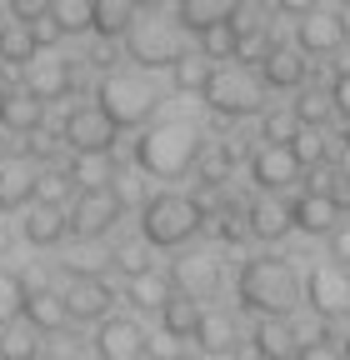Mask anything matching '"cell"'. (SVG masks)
<instances>
[{"label":"cell","mask_w":350,"mask_h":360,"mask_svg":"<svg viewBox=\"0 0 350 360\" xmlns=\"http://www.w3.org/2000/svg\"><path fill=\"white\" fill-rule=\"evenodd\" d=\"M235 295L245 310H255L260 321H285L300 300V276L295 265L280 260V255H255L240 265V281H235Z\"/></svg>","instance_id":"1"},{"label":"cell","mask_w":350,"mask_h":360,"mask_svg":"<svg viewBox=\"0 0 350 360\" xmlns=\"http://www.w3.org/2000/svg\"><path fill=\"white\" fill-rule=\"evenodd\" d=\"M200 130L190 120H155L141 130V141H136V165L155 180H181L195 155H200Z\"/></svg>","instance_id":"2"},{"label":"cell","mask_w":350,"mask_h":360,"mask_svg":"<svg viewBox=\"0 0 350 360\" xmlns=\"http://www.w3.org/2000/svg\"><path fill=\"white\" fill-rule=\"evenodd\" d=\"M160 105V90L145 70H105L101 85H96V110L115 125V130H130V125H145Z\"/></svg>","instance_id":"3"},{"label":"cell","mask_w":350,"mask_h":360,"mask_svg":"<svg viewBox=\"0 0 350 360\" xmlns=\"http://www.w3.org/2000/svg\"><path fill=\"white\" fill-rule=\"evenodd\" d=\"M200 225H205V215L181 191H155L141 200V240L150 250H181Z\"/></svg>","instance_id":"4"},{"label":"cell","mask_w":350,"mask_h":360,"mask_svg":"<svg viewBox=\"0 0 350 360\" xmlns=\"http://www.w3.org/2000/svg\"><path fill=\"white\" fill-rule=\"evenodd\" d=\"M200 101L226 115V120H245L255 115L260 105H266V85H260V75H250L245 65H215L200 85Z\"/></svg>","instance_id":"5"},{"label":"cell","mask_w":350,"mask_h":360,"mask_svg":"<svg viewBox=\"0 0 350 360\" xmlns=\"http://www.w3.org/2000/svg\"><path fill=\"white\" fill-rule=\"evenodd\" d=\"M125 56L136 60L141 70H175V60H186V30L175 20H160V15H145L125 30Z\"/></svg>","instance_id":"6"},{"label":"cell","mask_w":350,"mask_h":360,"mask_svg":"<svg viewBox=\"0 0 350 360\" xmlns=\"http://www.w3.org/2000/svg\"><path fill=\"white\" fill-rule=\"evenodd\" d=\"M305 305H311L320 321H340L350 310V270L335 265V260L311 265V276H305Z\"/></svg>","instance_id":"7"},{"label":"cell","mask_w":350,"mask_h":360,"mask_svg":"<svg viewBox=\"0 0 350 360\" xmlns=\"http://www.w3.org/2000/svg\"><path fill=\"white\" fill-rule=\"evenodd\" d=\"M120 215H125V200H120L115 191H80L75 205L65 210L70 231H75L80 240H101L105 231H115V220H120Z\"/></svg>","instance_id":"8"},{"label":"cell","mask_w":350,"mask_h":360,"mask_svg":"<svg viewBox=\"0 0 350 360\" xmlns=\"http://www.w3.org/2000/svg\"><path fill=\"white\" fill-rule=\"evenodd\" d=\"M221 260H215L210 250H181L170 265V285L175 295H186V300H210L215 290H221Z\"/></svg>","instance_id":"9"},{"label":"cell","mask_w":350,"mask_h":360,"mask_svg":"<svg viewBox=\"0 0 350 360\" xmlns=\"http://www.w3.org/2000/svg\"><path fill=\"white\" fill-rule=\"evenodd\" d=\"M60 135H65V146H70L75 155H110L120 130H115V125H110L96 105H75V110L65 115Z\"/></svg>","instance_id":"10"},{"label":"cell","mask_w":350,"mask_h":360,"mask_svg":"<svg viewBox=\"0 0 350 360\" xmlns=\"http://www.w3.org/2000/svg\"><path fill=\"white\" fill-rule=\"evenodd\" d=\"M145 330L136 321H125V315H105L96 326V355L101 360H145Z\"/></svg>","instance_id":"11"},{"label":"cell","mask_w":350,"mask_h":360,"mask_svg":"<svg viewBox=\"0 0 350 360\" xmlns=\"http://www.w3.org/2000/svg\"><path fill=\"white\" fill-rule=\"evenodd\" d=\"M345 45V20L335 11H311L305 20H295V51L300 56H330Z\"/></svg>","instance_id":"12"},{"label":"cell","mask_w":350,"mask_h":360,"mask_svg":"<svg viewBox=\"0 0 350 360\" xmlns=\"http://www.w3.org/2000/svg\"><path fill=\"white\" fill-rule=\"evenodd\" d=\"M245 11V0H175V25L186 35H205L215 25H231Z\"/></svg>","instance_id":"13"},{"label":"cell","mask_w":350,"mask_h":360,"mask_svg":"<svg viewBox=\"0 0 350 360\" xmlns=\"http://www.w3.org/2000/svg\"><path fill=\"white\" fill-rule=\"evenodd\" d=\"M70 85H75V70H70V60H30L25 65V90H30V96L40 101V105H51V101H65L70 96Z\"/></svg>","instance_id":"14"},{"label":"cell","mask_w":350,"mask_h":360,"mask_svg":"<svg viewBox=\"0 0 350 360\" xmlns=\"http://www.w3.org/2000/svg\"><path fill=\"white\" fill-rule=\"evenodd\" d=\"M110 305H115V285L105 281V276H91V281H75L70 290H65V310H70V321H105L110 315Z\"/></svg>","instance_id":"15"},{"label":"cell","mask_w":350,"mask_h":360,"mask_svg":"<svg viewBox=\"0 0 350 360\" xmlns=\"http://www.w3.org/2000/svg\"><path fill=\"white\" fill-rule=\"evenodd\" d=\"M295 175H300V160L290 155V146H260L250 155V180L260 191H285Z\"/></svg>","instance_id":"16"},{"label":"cell","mask_w":350,"mask_h":360,"mask_svg":"<svg viewBox=\"0 0 350 360\" xmlns=\"http://www.w3.org/2000/svg\"><path fill=\"white\" fill-rule=\"evenodd\" d=\"M340 205L325 195V191H305L295 205H290V225L295 231H305V236H330L335 225H340Z\"/></svg>","instance_id":"17"},{"label":"cell","mask_w":350,"mask_h":360,"mask_svg":"<svg viewBox=\"0 0 350 360\" xmlns=\"http://www.w3.org/2000/svg\"><path fill=\"white\" fill-rule=\"evenodd\" d=\"M20 321H25L35 335H56V330H65V326H70L65 295H60V290H46V285L30 290V295H25V315H20Z\"/></svg>","instance_id":"18"},{"label":"cell","mask_w":350,"mask_h":360,"mask_svg":"<svg viewBox=\"0 0 350 360\" xmlns=\"http://www.w3.org/2000/svg\"><path fill=\"white\" fill-rule=\"evenodd\" d=\"M20 236L35 245V250H46V245H60L70 236V220L60 205H30L25 220H20Z\"/></svg>","instance_id":"19"},{"label":"cell","mask_w":350,"mask_h":360,"mask_svg":"<svg viewBox=\"0 0 350 360\" xmlns=\"http://www.w3.org/2000/svg\"><path fill=\"white\" fill-rule=\"evenodd\" d=\"M235 315L231 310H200V321H195V350L200 355H226V350H235Z\"/></svg>","instance_id":"20"},{"label":"cell","mask_w":350,"mask_h":360,"mask_svg":"<svg viewBox=\"0 0 350 360\" xmlns=\"http://www.w3.org/2000/svg\"><path fill=\"white\" fill-rule=\"evenodd\" d=\"M260 85H266V90H295V85H305V56L276 45V51L260 60Z\"/></svg>","instance_id":"21"},{"label":"cell","mask_w":350,"mask_h":360,"mask_svg":"<svg viewBox=\"0 0 350 360\" xmlns=\"http://www.w3.org/2000/svg\"><path fill=\"white\" fill-rule=\"evenodd\" d=\"M245 231H250L255 240H280V236L290 231V205H280V200H271V195L250 200V205H245Z\"/></svg>","instance_id":"22"},{"label":"cell","mask_w":350,"mask_h":360,"mask_svg":"<svg viewBox=\"0 0 350 360\" xmlns=\"http://www.w3.org/2000/svg\"><path fill=\"white\" fill-rule=\"evenodd\" d=\"M0 125H6V130H15V135H35L40 125H46V105H40V101L30 96V90L20 85V90H11V96H6Z\"/></svg>","instance_id":"23"},{"label":"cell","mask_w":350,"mask_h":360,"mask_svg":"<svg viewBox=\"0 0 350 360\" xmlns=\"http://www.w3.org/2000/svg\"><path fill=\"white\" fill-rule=\"evenodd\" d=\"M65 175H70L75 191H110L115 180H120V170H115L110 155H75V160L65 165Z\"/></svg>","instance_id":"24"},{"label":"cell","mask_w":350,"mask_h":360,"mask_svg":"<svg viewBox=\"0 0 350 360\" xmlns=\"http://www.w3.org/2000/svg\"><path fill=\"white\" fill-rule=\"evenodd\" d=\"M35 205V170L25 160L0 165V210H30Z\"/></svg>","instance_id":"25"},{"label":"cell","mask_w":350,"mask_h":360,"mask_svg":"<svg viewBox=\"0 0 350 360\" xmlns=\"http://www.w3.org/2000/svg\"><path fill=\"white\" fill-rule=\"evenodd\" d=\"M130 25H136V6H130V0H91V30L96 35L115 40Z\"/></svg>","instance_id":"26"},{"label":"cell","mask_w":350,"mask_h":360,"mask_svg":"<svg viewBox=\"0 0 350 360\" xmlns=\"http://www.w3.org/2000/svg\"><path fill=\"white\" fill-rule=\"evenodd\" d=\"M195 321H200V305L186 300V295H170V300L160 305V330H165L170 340H190V335H195Z\"/></svg>","instance_id":"27"},{"label":"cell","mask_w":350,"mask_h":360,"mask_svg":"<svg viewBox=\"0 0 350 360\" xmlns=\"http://www.w3.org/2000/svg\"><path fill=\"white\" fill-rule=\"evenodd\" d=\"M40 56V45H35V35H30V25H0V65H30Z\"/></svg>","instance_id":"28"},{"label":"cell","mask_w":350,"mask_h":360,"mask_svg":"<svg viewBox=\"0 0 350 360\" xmlns=\"http://www.w3.org/2000/svg\"><path fill=\"white\" fill-rule=\"evenodd\" d=\"M150 260H155V250H150L145 240H120V245H110V265L120 270L125 281L150 276Z\"/></svg>","instance_id":"29"},{"label":"cell","mask_w":350,"mask_h":360,"mask_svg":"<svg viewBox=\"0 0 350 360\" xmlns=\"http://www.w3.org/2000/svg\"><path fill=\"white\" fill-rule=\"evenodd\" d=\"M250 340H255V355H260V360H285L295 335H290V326H285V321H260Z\"/></svg>","instance_id":"30"},{"label":"cell","mask_w":350,"mask_h":360,"mask_svg":"<svg viewBox=\"0 0 350 360\" xmlns=\"http://www.w3.org/2000/svg\"><path fill=\"white\" fill-rule=\"evenodd\" d=\"M276 51V40H271V30L266 25H245V20H235V60H266Z\"/></svg>","instance_id":"31"},{"label":"cell","mask_w":350,"mask_h":360,"mask_svg":"<svg viewBox=\"0 0 350 360\" xmlns=\"http://www.w3.org/2000/svg\"><path fill=\"white\" fill-rule=\"evenodd\" d=\"M231 165H235L231 146H200V155H195V180H200V186H221V180L231 175Z\"/></svg>","instance_id":"32"},{"label":"cell","mask_w":350,"mask_h":360,"mask_svg":"<svg viewBox=\"0 0 350 360\" xmlns=\"http://www.w3.org/2000/svg\"><path fill=\"white\" fill-rule=\"evenodd\" d=\"M25 295H30V285L15 270H0V326H15L25 315Z\"/></svg>","instance_id":"33"},{"label":"cell","mask_w":350,"mask_h":360,"mask_svg":"<svg viewBox=\"0 0 350 360\" xmlns=\"http://www.w3.org/2000/svg\"><path fill=\"white\" fill-rule=\"evenodd\" d=\"M0 360H40V340L30 326H6L0 330Z\"/></svg>","instance_id":"34"},{"label":"cell","mask_w":350,"mask_h":360,"mask_svg":"<svg viewBox=\"0 0 350 360\" xmlns=\"http://www.w3.org/2000/svg\"><path fill=\"white\" fill-rule=\"evenodd\" d=\"M290 115L300 120V130H320V125L335 115V105H330L325 90H305V96L295 101V110H290Z\"/></svg>","instance_id":"35"},{"label":"cell","mask_w":350,"mask_h":360,"mask_svg":"<svg viewBox=\"0 0 350 360\" xmlns=\"http://www.w3.org/2000/svg\"><path fill=\"white\" fill-rule=\"evenodd\" d=\"M51 20L60 25V35L91 30V0H51Z\"/></svg>","instance_id":"36"},{"label":"cell","mask_w":350,"mask_h":360,"mask_svg":"<svg viewBox=\"0 0 350 360\" xmlns=\"http://www.w3.org/2000/svg\"><path fill=\"white\" fill-rule=\"evenodd\" d=\"M70 175L65 170H40L35 175V205H60L65 210V200H70Z\"/></svg>","instance_id":"37"},{"label":"cell","mask_w":350,"mask_h":360,"mask_svg":"<svg viewBox=\"0 0 350 360\" xmlns=\"http://www.w3.org/2000/svg\"><path fill=\"white\" fill-rule=\"evenodd\" d=\"M105 265H110V250H101V245H91V240H85L80 250H70V260H65L70 281H91V276H101Z\"/></svg>","instance_id":"38"},{"label":"cell","mask_w":350,"mask_h":360,"mask_svg":"<svg viewBox=\"0 0 350 360\" xmlns=\"http://www.w3.org/2000/svg\"><path fill=\"white\" fill-rule=\"evenodd\" d=\"M290 155L300 160V170H305V165H325L330 146H325V135H320V130H295V141H290Z\"/></svg>","instance_id":"39"},{"label":"cell","mask_w":350,"mask_h":360,"mask_svg":"<svg viewBox=\"0 0 350 360\" xmlns=\"http://www.w3.org/2000/svg\"><path fill=\"white\" fill-rule=\"evenodd\" d=\"M200 56H205V60H235V20L205 30V35H200Z\"/></svg>","instance_id":"40"},{"label":"cell","mask_w":350,"mask_h":360,"mask_svg":"<svg viewBox=\"0 0 350 360\" xmlns=\"http://www.w3.org/2000/svg\"><path fill=\"white\" fill-rule=\"evenodd\" d=\"M295 130H300V120H295L290 110H276V115L260 120V141H266V146H290Z\"/></svg>","instance_id":"41"},{"label":"cell","mask_w":350,"mask_h":360,"mask_svg":"<svg viewBox=\"0 0 350 360\" xmlns=\"http://www.w3.org/2000/svg\"><path fill=\"white\" fill-rule=\"evenodd\" d=\"M130 300H136L141 310H160L170 300V285L160 276H141V281H130Z\"/></svg>","instance_id":"42"},{"label":"cell","mask_w":350,"mask_h":360,"mask_svg":"<svg viewBox=\"0 0 350 360\" xmlns=\"http://www.w3.org/2000/svg\"><path fill=\"white\" fill-rule=\"evenodd\" d=\"M205 75H210L205 56H186V60H175V90H186V96L205 85Z\"/></svg>","instance_id":"43"},{"label":"cell","mask_w":350,"mask_h":360,"mask_svg":"<svg viewBox=\"0 0 350 360\" xmlns=\"http://www.w3.org/2000/svg\"><path fill=\"white\" fill-rule=\"evenodd\" d=\"M11 15H15V25H35L51 15V0H11Z\"/></svg>","instance_id":"44"},{"label":"cell","mask_w":350,"mask_h":360,"mask_svg":"<svg viewBox=\"0 0 350 360\" xmlns=\"http://www.w3.org/2000/svg\"><path fill=\"white\" fill-rule=\"evenodd\" d=\"M295 360H345V355H340V345H330L325 335H316V340H305L295 350Z\"/></svg>","instance_id":"45"},{"label":"cell","mask_w":350,"mask_h":360,"mask_svg":"<svg viewBox=\"0 0 350 360\" xmlns=\"http://www.w3.org/2000/svg\"><path fill=\"white\" fill-rule=\"evenodd\" d=\"M330 255H335V265L350 270V215H340V225L330 231Z\"/></svg>","instance_id":"46"},{"label":"cell","mask_w":350,"mask_h":360,"mask_svg":"<svg viewBox=\"0 0 350 360\" xmlns=\"http://www.w3.org/2000/svg\"><path fill=\"white\" fill-rule=\"evenodd\" d=\"M330 105H335L340 120H350V70L335 75V85H330Z\"/></svg>","instance_id":"47"},{"label":"cell","mask_w":350,"mask_h":360,"mask_svg":"<svg viewBox=\"0 0 350 360\" xmlns=\"http://www.w3.org/2000/svg\"><path fill=\"white\" fill-rule=\"evenodd\" d=\"M276 11L290 15V20H305L311 11H320V0H276Z\"/></svg>","instance_id":"48"},{"label":"cell","mask_w":350,"mask_h":360,"mask_svg":"<svg viewBox=\"0 0 350 360\" xmlns=\"http://www.w3.org/2000/svg\"><path fill=\"white\" fill-rule=\"evenodd\" d=\"M30 35H35V45H40V51H46V45H56V40H60V25L46 15V20H35V25H30Z\"/></svg>","instance_id":"49"},{"label":"cell","mask_w":350,"mask_h":360,"mask_svg":"<svg viewBox=\"0 0 350 360\" xmlns=\"http://www.w3.org/2000/svg\"><path fill=\"white\" fill-rule=\"evenodd\" d=\"M130 6H136V15H141V11H145V15H160L165 0H130Z\"/></svg>","instance_id":"50"},{"label":"cell","mask_w":350,"mask_h":360,"mask_svg":"<svg viewBox=\"0 0 350 360\" xmlns=\"http://www.w3.org/2000/svg\"><path fill=\"white\" fill-rule=\"evenodd\" d=\"M340 180H350V135H345V146H340Z\"/></svg>","instance_id":"51"},{"label":"cell","mask_w":350,"mask_h":360,"mask_svg":"<svg viewBox=\"0 0 350 360\" xmlns=\"http://www.w3.org/2000/svg\"><path fill=\"white\" fill-rule=\"evenodd\" d=\"M40 360H75V355H60V350H51V355H40Z\"/></svg>","instance_id":"52"},{"label":"cell","mask_w":350,"mask_h":360,"mask_svg":"<svg viewBox=\"0 0 350 360\" xmlns=\"http://www.w3.org/2000/svg\"><path fill=\"white\" fill-rule=\"evenodd\" d=\"M340 355H345V360H350V330H345V345H340Z\"/></svg>","instance_id":"53"},{"label":"cell","mask_w":350,"mask_h":360,"mask_svg":"<svg viewBox=\"0 0 350 360\" xmlns=\"http://www.w3.org/2000/svg\"><path fill=\"white\" fill-rule=\"evenodd\" d=\"M6 96H11V90H6V85H0V110H6Z\"/></svg>","instance_id":"54"},{"label":"cell","mask_w":350,"mask_h":360,"mask_svg":"<svg viewBox=\"0 0 350 360\" xmlns=\"http://www.w3.org/2000/svg\"><path fill=\"white\" fill-rule=\"evenodd\" d=\"M175 360H200V355H186V350H181V355H175Z\"/></svg>","instance_id":"55"},{"label":"cell","mask_w":350,"mask_h":360,"mask_svg":"<svg viewBox=\"0 0 350 360\" xmlns=\"http://www.w3.org/2000/svg\"><path fill=\"white\" fill-rule=\"evenodd\" d=\"M345 45H350V25H345Z\"/></svg>","instance_id":"56"},{"label":"cell","mask_w":350,"mask_h":360,"mask_svg":"<svg viewBox=\"0 0 350 360\" xmlns=\"http://www.w3.org/2000/svg\"><path fill=\"white\" fill-rule=\"evenodd\" d=\"M255 360H260V355H255Z\"/></svg>","instance_id":"57"}]
</instances>
